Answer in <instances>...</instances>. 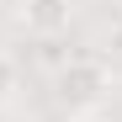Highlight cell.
<instances>
[{
    "instance_id": "obj_3",
    "label": "cell",
    "mask_w": 122,
    "mask_h": 122,
    "mask_svg": "<svg viewBox=\"0 0 122 122\" xmlns=\"http://www.w3.org/2000/svg\"><path fill=\"white\" fill-rule=\"evenodd\" d=\"M16 85H21V69H16V58H11V53H0V106H11Z\"/></svg>"
},
{
    "instance_id": "obj_1",
    "label": "cell",
    "mask_w": 122,
    "mask_h": 122,
    "mask_svg": "<svg viewBox=\"0 0 122 122\" xmlns=\"http://www.w3.org/2000/svg\"><path fill=\"white\" fill-rule=\"evenodd\" d=\"M112 90H117V74H112L106 58H96V53H74V58H64V64L53 69V96H58V106H64V117L69 112H101L112 101Z\"/></svg>"
},
{
    "instance_id": "obj_5",
    "label": "cell",
    "mask_w": 122,
    "mask_h": 122,
    "mask_svg": "<svg viewBox=\"0 0 122 122\" xmlns=\"http://www.w3.org/2000/svg\"><path fill=\"white\" fill-rule=\"evenodd\" d=\"M117 11H122V0H117Z\"/></svg>"
},
{
    "instance_id": "obj_2",
    "label": "cell",
    "mask_w": 122,
    "mask_h": 122,
    "mask_svg": "<svg viewBox=\"0 0 122 122\" xmlns=\"http://www.w3.org/2000/svg\"><path fill=\"white\" fill-rule=\"evenodd\" d=\"M69 21H74V0H21V27L43 43L64 37Z\"/></svg>"
},
{
    "instance_id": "obj_4",
    "label": "cell",
    "mask_w": 122,
    "mask_h": 122,
    "mask_svg": "<svg viewBox=\"0 0 122 122\" xmlns=\"http://www.w3.org/2000/svg\"><path fill=\"white\" fill-rule=\"evenodd\" d=\"M64 122H112V117H106V112H69Z\"/></svg>"
}]
</instances>
